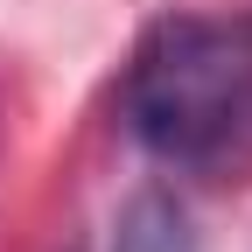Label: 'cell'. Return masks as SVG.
I'll use <instances>...</instances> for the list:
<instances>
[{
    "label": "cell",
    "mask_w": 252,
    "mask_h": 252,
    "mask_svg": "<svg viewBox=\"0 0 252 252\" xmlns=\"http://www.w3.org/2000/svg\"><path fill=\"white\" fill-rule=\"evenodd\" d=\"M126 133L154 161L189 175H231L252 161V14L154 21L119 91Z\"/></svg>",
    "instance_id": "1"
},
{
    "label": "cell",
    "mask_w": 252,
    "mask_h": 252,
    "mask_svg": "<svg viewBox=\"0 0 252 252\" xmlns=\"http://www.w3.org/2000/svg\"><path fill=\"white\" fill-rule=\"evenodd\" d=\"M112 252H196L189 210L168 196V189H140V196H126V210L112 217Z\"/></svg>",
    "instance_id": "2"
}]
</instances>
